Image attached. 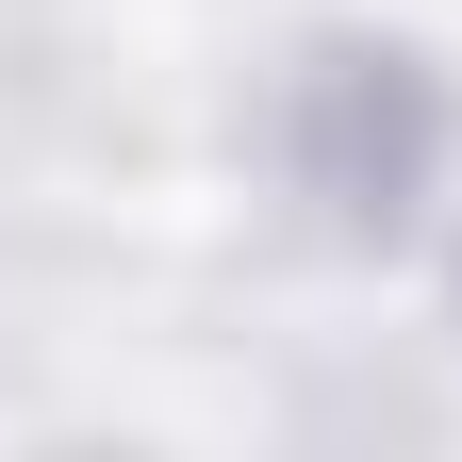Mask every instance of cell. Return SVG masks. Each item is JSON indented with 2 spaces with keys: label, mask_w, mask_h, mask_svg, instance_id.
I'll list each match as a JSON object with an SVG mask.
<instances>
[{
  "label": "cell",
  "mask_w": 462,
  "mask_h": 462,
  "mask_svg": "<svg viewBox=\"0 0 462 462\" xmlns=\"http://www.w3.org/2000/svg\"><path fill=\"white\" fill-rule=\"evenodd\" d=\"M430 133H446V116H430V83L396 67V50H380V67L346 50V67L314 83V182H330L346 215H413V182H430Z\"/></svg>",
  "instance_id": "obj_1"
}]
</instances>
